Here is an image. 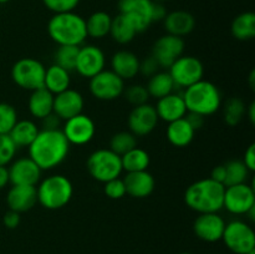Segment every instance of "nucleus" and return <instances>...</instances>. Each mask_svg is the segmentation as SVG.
Here are the masks:
<instances>
[{
    "label": "nucleus",
    "mask_w": 255,
    "mask_h": 254,
    "mask_svg": "<svg viewBox=\"0 0 255 254\" xmlns=\"http://www.w3.org/2000/svg\"><path fill=\"white\" fill-rule=\"evenodd\" d=\"M69 141L61 128L41 129L30 144L29 157L41 168V171H50L60 166L69 154Z\"/></svg>",
    "instance_id": "nucleus-1"
},
{
    "label": "nucleus",
    "mask_w": 255,
    "mask_h": 254,
    "mask_svg": "<svg viewBox=\"0 0 255 254\" xmlns=\"http://www.w3.org/2000/svg\"><path fill=\"white\" fill-rule=\"evenodd\" d=\"M226 187L211 177L189 184L184 192V202L192 211L201 213H218L223 209Z\"/></svg>",
    "instance_id": "nucleus-2"
},
{
    "label": "nucleus",
    "mask_w": 255,
    "mask_h": 254,
    "mask_svg": "<svg viewBox=\"0 0 255 254\" xmlns=\"http://www.w3.org/2000/svg\"><path fill=\"white\" fill-rule=\"evenodd\" d=\"M47 32L57 45L81 46L87 37L86 21L75 11L54 14L47 22Z\"/></svg>",
    "instance_id": "nucleus-3"
},
{
    "label": "nucleus",
    "mask_w": 255,
    "mask_h": 254,
    "mask_svg": "<svg viewBox=\"0 0 255 254\" xmlns=\"http://www.w3.org/2000/svg\"><path fill=\"white\" fill-rule=\"evenodd\" d=\"M187 111L207 117L216 114L222 107V94L211 81L201 80L184 89L182 95Z\"/></svg>",
    "instance_id": "nucleus-4"
},
{
    "label": "nucleus",
    "mask_w": 255,
    "mask_h": 254,
    "mask_svg": "<svg viewBox=\"0 0 255 254\" xmlns=\"http://www.w3.org/2000/svg\"><path fill=\"white\" fill-rule=\"evenodd\" d=\"M36 194L37 203L45 209L56 211L70 203L74 194V186L64 174H51L37 183Z\"/></svg>",
    "instance_id": "nucleus-5"
},
{
    "label": "nucleus",
    "mask_w": 255,
    "mask_h": 254,
    "mask_svg": "<svg viewBox=\"0 0 255 254\" xmlns=\"http://www.w3.org/2000/svg\"><path fill=\"white\" fill-rule=\"evenodd\" d=\"M86 168L90 176L101 183L117 178L124 172L121 156L110 148H100L92 152L86 161Z\"/></svg>",
    "instance_id": "nucleus-6"
},
{
    "label": "nucleus",
    "mask_w": 255,
    "mask_h": 254,
    "mask_svg": "<svg viewBox=\"0 0 255 254\" xmlns=\"http://www.w3.org/2000/svg\"><path fill=\"white\" fill-rule=\"evenodd\" d=\"M46 67L41 61L32 57L19 59L11 67V79L20 89L34 91L44 87V79Z\"/></svg>",
    "instance_id": "nucleus-7"
},
{
    "label": "nucleus",
    "mask_w": 255,
    "mask_h": 254,
    "mask_svg": "<svg viewBox=\"0 0 255 254\" xmlns=\"http://www.w3.org/2000/svg\"><path fill=\"white\" fill-rule=\"evenodd\" d=\"M222 241L234 254H248L255 249V233L251 224L236 219L226 223Z\"/></svg>",
    "instance_id": "nucleus-8"
},
{
    "label": "nucleus",
    "mask_w": 255,
    "mask_h": 254,
    "mask_svg": "<svg viewBox=\"0 0 255 254\" xmlns=\"http://www.w3.org/2000/svg\"><path fill=\"white\" fill-rule=\"evenodd\" d=\"M168 72L176 86L187 89L203 80L204 66L198 57L182 55L169 66Z\"/></svg>",
    "instance_id": "nucleus-9"
},
{
    "label": "nucleus",
    "mask_w": 255,
    "mask_h": 254,
    "mask_svg": "<svg viewBox=\"0 0 255 254\" xmlns=\"http://www.w3.org/2000/svg\"><path fill=\"white\" fill-rule=\"evenodd\" d=\"M90 92L100 101H114L122 96L125 81L112 70H102L90 79Z\"/></svg>",
    "instance_id": "nucleus-10"
},
{
    "label": "nucleus",
    "mask_w": 255,
    "mask_h": 254,
    "mask_svg": "<svg viewBox=\"0 0 255 254\" xmlns=\"http://www.w3.org/2000/svg\"><path fill=\"white\" fill-rule=\"evenodd\" d=\"M255 207L254 187L248 182L228 186L224 189L223 208L236 216H246Z\"/></svg>",
    "instance_id": "nucleus-11"
},
{
    "label": "nucleus",
    "mask_w": 255,
    "mask_h": 254,
    "mask_svg": "<svg viewBox=\"0 0 255 254\" xmlns=\"http://www.w3.org/2000/svg\"><path fill=\"white\" fill-rule=\"evenodd\" d=\"M61 131L70 144L82 146L92 141L96 133V126L91 117L80 114L64 121Z\"/></svg>",
    "instance_id": "nucleus-12"
},
{
    "label": "nucleus",
    "mask_w": 255,
    "mask_h": 254,
    "mask_svg": "<svg viewBox=\"0 0 255 254\" xmlns=\"http://www.w3.org/2000/svg\"><path fill=\"white\" fill-rule=\"evenodd\" d=\"M184 52L183 37L166 34L158 37L152 46L151 55L154 57L159 67L169 69L172 64Z\"/></svg>",
    "instance_id": "nucleus-13"
},
{
    "label": "nucleus",
    "mask_w": 255,
    "mask_h": 254,
    "mask_svg": "<svg viewBox=\"0 0 255 254\" xmlns=\"http://www.w3.org/2000/svg\"><path fill=\"white\" fill-rule=\"evenodd\" d=\"M152 0H119V14L125 15L139 34L152 24Z\"/></svg>",
    "instance_id": "nucleus-14"
},
{
    "label": "nucleus",
    "mask_w": 255,
    "mask_h": 254,
    "mask_svg": "<svg viewBox=\"0 0 255 254\" xmlns=\"http://www.w3.org/2000/svg\"><path fill=\"white\" fill-rule=\"evenodd\" d=\"M158 116L154 106L149 105L148 102L139 105L132 109L129 112L127 125H128L129 132L136 137H143L151 133L158 125Z\"/></svg>",
    "instance_id": "nucleus-15"
},
{
    "label": "nucleus",
    "mask_w": 255,
    "mask_h": 254,
    "mask_svg": "<svg viewBox=\"0 0 255 254\" xmlns=\"http://www.w3.org/2000/svg\"><path fill=\"white\" fill-rule=\"evenodd\" d=\"M105 65H106V57L99 46L96 45L80 46L76 66H75L77 74L86 79H91L105 70Z\"/></svg>",
    "instance_id": "nucleus-16"
},
{
    "label": "nucleus",
    "mask_w": 255,
    "mask_h": 254,
    "mask_svg": "<svg viewBox=\"0 0 255 254\" xmlns=\"http://www.w3.org/2000/svg\"><path fill=\"white\" fill-rule=\"evenodd\" d=\"M11 186H37L42 171L30 157L17 158L7 167Z\"/></svg>",
    "instance_id": "nucleus-17"
},
{
    "label": "nucleus",
    "mask_w": 255,
    "mask_h": 254,
    "mask_svg": "<svg viewBox=\"0 0 255 254\" xmlns=\"http://www.w3.org/2000/svg\"><path fill=\"white\" fill-rule=\"evenodd\" d=\"M226 221L218 213H201L193 222V232L196 237L207 243L222 241Z\"/></svg>",
    "instance_id": "nucleus-18"
},
{
    "label": "nucleus",
    "mask_w": 255,
    "mask_h": 254,
    "mask_svg": "<svg viewBox=\"0 0 255 254\" xmlns=\"http://www.w3.org/2000/svg\"><path fill=\"white\" fill-rule=\"evenodd\" d=\"M84 105V96L79 91L74 89H67L54 96L52 112L61 121H66L76 115L82 114Z\"/></svg>",
    "instance_id": "nucleus-19"
},
{
    "label": "nucleus",
    "mask_w": 255,
    "mask_h": 254,
    "mask_svg": "<svg viewBox=\"0 0 255 254\" xmlns=\"http://www.w3.org/2000/svg\"><path fill=\"white\" fill-rule=\"evenodd\" d=\"M124 182L126 194L131 196L132 198H147L156 188L154 177L148 171L129 172L124 178Z\"/></svg>",
    "instance_id": "nucleus-20"
},
{
    "label": "nucleus",
    "mask_w": 255,
    "mask_h": 254,
    "mask_svg": "<svg viewBox=\"0 0 255 254\" xmlns=\"http://www.w3.org/2000/svg\"><path fill=\"white\" fill-rule=\"evenodd\" d=\"M154 109H156L158 119L161 121L167 122V124L183 119L188 112L186 104H184L183 96L174 94V92L157 100V105L154 106Z\"/></svg>",
    "instance_id": "nucleus-21"
},
{
    "label": "nucleus",
    "mask_w": 255,
    "mask_h": 254,
    "mask_svg": "<svg viewBox=\"0 0 255 254\" xmlns=\"http://www.w3.org/2000/svg\"><path fill=\"white\" fill-rule=\"evenodd\" d=\"M36 203V186H11L7 191L6 204L11 211L21 214L30 211Z\"/></svg>",
    "instance_id": "nucleus-22"
},
{
    "label": "nucleus",
    "mask_w": 255,
    "mask_h": 254,
    "mask_svg": "<svg viewBox=\"0 0 255 254\" xmlns=\"http://www.w3.org/2000/svg\"><path fill=\"white\" fill-rule=\"evenodd\" d=\"M163 26L167 34L183 37L191 34L196 27V17L186 10H174L167 12L163 19Z\"/></svg>",
    "instance_id": "nucleus-23"
},
{
    "label": "nucleus",
    "mask_w": 255,
    "mask_h": 254,
    "mask_svg": "<svg viewBox=\"0 0 255 254\" xmlns=\"http://www.w3.org/2000/svg\"><path fill=\"white\" fill-rule=\"evenodd\" d=\"M139 61L136 54L128 50H120L111 57V70L122 80H131L139 74Z\"/></svg>",
    "instance_id": "nucleus-24"
},
{
    "label": "nucleus",
    "mask_w": 255,
    "mask_h": 254,
    "mask_svg": "<svg viewBox=\"0 0 255 254\" xmlns=\"http://www.w3.org/2000/svg\"><path fill=\"white\" fill-rule=\"evenodd\" d=\"M194 134H196V131L187 121L186 116L177 121L169 122L166 129V137L168 142L172 146L178 147V148L189 146L194 139Z\"/></svg>",
    "instance_id": "nucleus-25"
},
{
    "label": "nucleus",
    "mask_w": 255,
    "mask_h": 254,
    "mask_svg": "<svg viewBox=\"0 0 255 254\" xmlns=\"http://www.w3.org/2000/svg\"><path fill=\"white\" fill-rule=\"evenodd\" d=\"M54 96L49 90L45 87H40V89L31 91L27 101V107H29V112L32 117L35 119L42 120L46 117L47 115L52 114V109H54Z\"/></svg>",
    "instance_id": "nucleus-26"
},
{
    "label": "nucleus",
    "mask_w": 255,
    "mask_h": 254,
    "mask_svg": "<svg viewBox=\"0 0 255 254\" xmlns=\"http://www.w3.org/2000/svg\"><path fill=\"white\" fill-rule=\"evenodd\" d=\"M70 84H71V77L67 70L52 64L45 71L44 87L49 90L52 95H57L70 89Z\"/></svg>",
    "instance_id": "nucleus-27"
},
{
    "label": "nucleus",
    "mask_w": 255,
    "mask_h": 254,
    "mask_svg": "<svg viewBox=\"0 0 255 254\" xmlns=\"http://www.w3.org/2000/svg\"><path fill=\"white\" fill-rule=\"evenodd\" d=\"M39 127L31 120H17L16 124L9 132L10 138L17 148L29 147L39 133Z\"/></svg>",
    "instance_id": "nucleus-28"
},
{
    "label": "nucleus",
    "mask_w": 255,
    "mask_h": 254,
    "mask_svg": "<svg viewBox=\"0 0 255 254\" xmlns=\"http://www.w3.org/2000/svg\"><path fill=\"white\" fill-rule=\"evenodd\" d=\"M231 32L239 41H249L255 37V14L244 11L237 15L231 25Z\"/></svg>",
    "instance_id": "nucleus-29"
},
{
    "label": "nucleus",
    "mask_w": 255,
    "mask_h": 254,
    "mask_svg": "<svg viewBox=\"0 0 255 254\" xmlns=\"http://www.w3.org/2000/svg\"><path fill=\"white\" fill-rule=\"evenodd\" d=\"M137 34L138 32H137L134 25L125 15L119 14L112 17L110 35L116 42L121 45L129 44L136 37Z\"/></svg>",
    "instance_id": "nucleus-30"
},
{
    "label": "nucleus",
    "mask_w": 255,
    "mask_h": 254,
    "mask_svg": "<svg viewBox=\"0 0 255 254\" xmlns=\"http://www.w3.org/2000/svg\"><path fill=\"white\" fill-rule=\"evenodd\" d=\"M146 87L149 97L159 100L167 95L172 94L176 85H174L168 71H158L152 75L151 77H148Z\"/></svg>",
    "instance_id": "nucleus-31"
},
{
    "label": "nucleus",
    "mask_w": 255,
    "mask_h": 254,
    "mask_svg": "<svg viewBox=\"0 0 255 254\" xmlns=\"http://www.w3.org/2000/svg\"><path fill=\"white\" fill-rule=\"evenodd\" d=\"M85 21H86L87 37L102 39V37H106L107 35H110L112 16L109 12L95 11Z\"/></svg>",
    "instance_id": "nucleus-32"
},
{
    "label": "nucleus",
    "mask_w": 255,
    "mask_h": 254,
    "mask_svg": "<svg viewBox=\"0 0 255 254\" xmlns=\"http://www.w3.org/2000/svg\"><path fill=\"white\" fill-rule=\"evenodd\" d=\"M122 169L126 171L127 173L129 172H139L147 171L149 163H151V157L149 153L143 148L134 147L131 151L121 156Z\"/></svg>",
    "instance_id": "nucleus-33"
},
{
    "label": "nucleus",
    "mask_w": 255,
    "mask_h": 254,
    "mask_svg": "<svg viewBox=\"0 0 255 254\" xmlns=\"http://www.w3.org/2000/svg\"><path fill=\"white\" fill-rule=\"evenodd\" d=\"M224 168H226L224 187L246 183L248 181L249 174H251V171L247 168L244 162L241 159H231L227 163H224Z\"/></svg>",
    "instance_id": "nucleus-34"
},
{
    "label": "nucleus",
    "mask_w": 255,
    "mask_h": 254,
    "mask_svg": "<svg viewBox=\"0 0 255 254\" xmlns=\"http://www.w3.org/2000/svg\"><path fill=\"white\" fill-rule=\"evenodd\" d=\"M247 105L239 97H231L223 106V119L228 126H237L246 116Z\"/></svg>",
    "instance_id": "nucleus-35"
},
{
    "label": "nucleus",
    "mask_w": 255,
    "mask_h": 254,
    "mask_svg": "<svg viewBox=\"0 0 255 254\" xmlns=\"http://www.w3.org/2000/svg\"><path fill=\"white\" fill-rule=\"evenodd\" d=\"M79 50L80 46H75V45H59L54 55L55 65L67 70L69 72L74 71Z\"/></svg>",
    "instance_id": "nucleus-36"
},
{
    "label": "nucleus",
    "mask_w": 255,
    "mask_h": 254,
    "mask_svg": "<svg viewBox=\"0 0 255 254\" xmlns=\"http://www.w3.org/2000/svg\"><path fill=\"white\" fill-rule=\"evenodd\" d=\"M134 147H137V137L129 131L117 132L110 139V149L119 156L127 153Z\"/></svg>",
    "instance_id": "nucleus-37"
},
{
    "label": "nucleus",
    "mask_w": 255,
    "mask_h": 254,
    "mask_svg": "<svg viewBox=\"0 0 255 254\" xmlns=\"http://www.w3.org/2000/svg\"><path fill=\"white\" fill-rule=\"evenodd\" d=\"M17 122V112L12 105L0 102V134H9Z\"/></svg>",
    "instance_id": "nucleus-38"
},
{
    "label": "nucleus",
    "mask_w": 255,
    "mask_h": 254,
    "mask_svg": "<svg viewBox=\"0 0 255 254\" xmlns=\"http://www.w3.org/2000/svg\"><path fill=\"white\" fill-rule=\"evenodd\" d=\"M125 99L127 100L128 104H131L132 106L136 107L139 106V105L147 104L149 99L148 91H147V87L144 85H131L128 87H125L124 94Z\"/></svg>",
    "instance_id": "nucleus-39"
},
{
    "label": "nucleus",
    "mask_w": 255,
    "mask_h": 254,
    "mask_svg": "<svg viewBox=\"0 0 255 254\" xmlns=\"http://www.w3.org/2000/svg\"><path fill=\"white\" fill-rule=\"evenodd\" d=\"M17 147L9 134H0V166H7L16 154Z\"/></svg>",
    "instance_id": "nucleus-40"
},
{
    "label": "nucleus",
    "mask_w": 255,
    "mask_h": 254,
    "mask_svg": "<svg viewBox=\"0 0 255 254\" xmlns=\"http://www.w3.org/2000/svg\"><path fill=\"white\" fill-rule=\"evenodd\" d=\"M104 192L110 199H121L126 196V187H125L124 178L110 179V181L105 182Z\"/></svg>",
    "instance_id": "nucleus-41"
},
{
    "label": "nucleus",
    "mask_w": 255,
    "mask_h": 254,
    "mask_svg": "<svg viewBox=\"0 0 255 254\" xmlns=\"http://www.w3.org/2000/svg\"><path fill=\"white\" fill-rule=\"evenodd\" d=\"M45 6L54 14L74 11L80 4V0H42Z\"/></svg>",
    "instance_id": "nucleus-42"
},
{
    "label": "nucleus",
    "mask_w": 255,
    "mask_h": 254,
    "mask_svg": "<svg viewBox=\"0 0 255 254\" xmlns=\"http://www.w3.org/2000/svg\"><path fill=\"white\" fill-rule=\"evenodd\" d=\"M159 65L157 64V61L154 60V57L152 55H149L148 57H146L144 60L139 61V74H142L146 77H151L152 75H154L156 72H158Z\"/></svg>",
    "instance_id": "nucleus-43"
},
{
    "label": "nucleus",
    "mask_w": 255,
    "mask_h": 254,
    "mask_svg": "<svg viewBox=\"0 0 255 254\" xmlns=\"http://www.w3.org/2000/svg\"><path fill=\"white\" fill-rule=\"evenodd\" d=\"M20 222H21V214L15 211H11V209H9L4 214V217H2V223H4V226L7 229L17 228L20 226Z\"/></svg>",
    "instance_id": "nucleus-44"
},
{
    "label": "nucleus",
    "mask_w": 255,
    "mask_h": 254,
    "mask_svg": "<svg viewBox=\"0 0 255 254\" xmlns=\"http://www.w3.org/2000/svg\"><path fill=\"white\" fill-rule=\"evenodd\" d=\"M244 164L251 172L255 171V143H252L244 152Z\"/></svg>",
    "instance_id": "nucleus-45"
},
{
    "label": "nucleus",
    "mask_w": 255,
    "mask_h": 254,
    "mask_svg": "<svg viewBox=\"0 0 255 254\" xmlns=\"http://www.w3.org/2000/svg\"><path fill=\"white\" fill-rule=\"evenodd\" d=\"M167 15V9L163 2H154L152 5V22L163 21Z\"/></svg>",
    "instance_id": "nucleus-46"
},
{
    "label": "nucleus",
    "mask_w": 255,
    "mask_h": 254,
    "mask_svg": "<svg viewBox=\"0 0 255 254\" xmlns=\"http://www.w3.org/2000/svg\"><path fill=\"white\" fill-rule=\"evenodd\" d=\"M42 121V129H59L60 125H61V120L52 112V114L47 115L46 117L41 120Z\"/></svg>",
    "instance_id": "nucleus-47"
},
{
    "label": "nucleus",
    "mask_w": 255,
    "mask_h": 254,
    "mask_svg": "<svg viewBox=\"0 0 255 254\" xmlns=\"http://www.w3.org/2000/svg\"><path fill=\"white\" fill-rule=\"evenodd\" d=\"M204 119H206V117L202 116V115L193 114V112H187L186 115V120L189 122V125L193 127L194 131H198V129L203 126Z\"/></svg>",
    "instance_id": "nucleus-48"
},
{
    "label": "nucleus",
    "mask_w": 255,
    "mask_h": 254,
    "mask_svg": "<svg viewBox=\"0 0 255 254\" xmlns=\"http://www.w3.org/2000/svg\"><path fill=\"white\" fill-rule=\"evenodd\" d=\"M211 178L224 186V181H226V168H224V164H219V166L214 167L212 169Z\"/></svg>",
    "instance_id": "nucleus-49"
},
{
    "label": "nucleus",
    "mask_w": 255,
    "mask_h": 254,
    "mask_svg": "<svg viewBox=\"0 0 255 254\" xmlns=\"http://www.w3.org/2000/svg\"><path fill=\"white\" fill-rule=\"evenodd\" d=\"M7 183H10L9 169L6 166H0V189L5 188Z\"/></svg>",
    "instance_id": "nucleus-50"
},
{
    "label": "nucleus",
    "mask_w": 255,
    "mask_h": 254,
    "mask_svg": "<svg viewBox=\"0 0 255 254\" xmlns=\"http://www.w3.org/2000/svg\"><path fill=\"white\" fill-rule=\"evenodd\" d=\"M246 116L248 117L252 125L255 124V102L254 101L251 102V105H249V106H247Z\"/></svg>",
    "instance_id": "nucleus-51"
},
{
    "label": "nucleus",
    "mask_w": 255,
    "mask_h": 254,
    "mask_svg": "<svg viewBox=\"0 0 255 254\" xmlns=\"http://www.w3.org/2000/svg\"><path fill=\"white\" fill-rule=\"evenodd\" d=\"M249 81H251V87H252V89H254V86H255V71H254V70L251 72V76H249Z\"/></svg>",
    "instance_id": "nucleus-52"
},
{
    "label": "nucleus",
    "mask_w": 255,
    "mask_h": 254,
    "mask_svg": "<svg viewBox=\"0 0 255 254\" xmlns=\"http://www.w3.org/2000/svg\"><path fill=\"white\" fill-rule=\"evenodd\" d=\"M10 0H0V4H6V2H9Z\"/></svg>",
    "instance_id": "nucleus-53"
},
{
    "label": "nucleus",
    "mask_w": 255,
    "mask_h": 254,
    "mask_svg": "<svg viewBox=\"0 0 255 254\" xmlns=\"http://www.w3.org/2000/svg\"><path fill=\"white\" fill-rule=\"evenodd\" d=\"M152 1H154V2H164V1H166V0H152Z\"/></svg>",
    "instance_id": "nucleus-54"
},
{
    "label": "nucleus",
    "mask_w": 255,
    "mask_h": 254,
    "mask_svg": "<svg viewBox=\"0 0 255 254\" xmlns=\"http://www.w3.org/2000/svg\"><path fill=\"white\" fill-rule=\"evenodd\" d=\"M248 254H255V249H254V251H252V252H249V253Z\"/></svg>",
    "instance_id": "nucleus-55"
},
{
    "label": "nucleus",
    "mask_w": 255,
    "mask_h": 254,
    "mask_svg": "<svg viewBox=\"0 0 255 254\" xmlns=\"http://www.w3.org/2000/svg\"><path fill=\"white\" fill-rule=\"evenodd\" d=\"M179 254H192V253H188V252H183V253H179Z\"/></svg>",
    "instance_id": "nucleus-56"
}]
</instances>
